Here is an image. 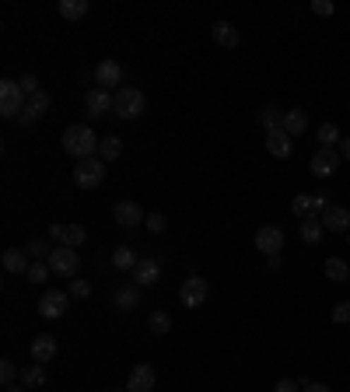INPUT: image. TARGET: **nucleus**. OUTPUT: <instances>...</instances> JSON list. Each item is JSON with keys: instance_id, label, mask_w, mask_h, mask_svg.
<instances>
[{"instance_id": "nucleus-11", "label": "nucleus", "mask_w": 350, "mask_h": 392, "mask_svg": "<svg viewBox=\"0 0 350 392\" xmlns=\"http://www.w3.org/2000/svg\"><path fill=\"white\" fill-rule=\"evenodd\" d=\"M112 217H116L119 228H137V224L147 221L144 210H140V203H133V200H119V203L112 207Z\"/></svg>"}, {"instance_id": "nucleus-10", "label": "nucleus", "mask_w": 350, "mask_h": 392, "mask_svg": "<svg viewBox=\"0 0 350 392\" xmlns=\"http://www.w3.org/2000/svg\"><path fill=\"white\" fill-rule=\"evenodd\" d=\"M337 169H340V154H337L333 147H319V151L312 154V176H315V179H330Z\"/></svg>"}, {"instance_id": "nucleus-29", "label": "nucleus", "mask_w": 350, "mask_h": 392, "mask_svg": "<svg viewBox=\"0 0 350 392\" xmlns=\"http://www.w3.org/2000/svg\"><path fill=\"white\" fill-rule=\"evenodd\" d=\"M60 14L67 21H81L88 14V0H60Z\"/></svg>"}, {"instance_id": "nucleus-18", "label": "nucleus", "mask_w": 350, "mask_h": 392, "mask_svg": "<svg viewBox=\"0 0 350 392\" xmlns=\"http://www.w3.org/2000/svg\"><path fill=\"white\" fill-rule=\"evenodd\" d=\"M46 112H49V95L39 92V95L28 98V105H25V112L18 116V123H21V126H32V123H35L39 116H46Z\"/></svg>"}, {"instance_id": "nucleus-40", "label": "nucleus", "mask_w": 350, "mask_h": 392, "mask_svg": "<svg viewBox=\"0 0 350 392\" xmlns=\"http://www.w3.org/2000/svg\"><path fill=\"white\" fill-rule=\"evenodd\" d=\"M71 298H88V294H91V284H88V281H78V277H74V281H71Z\"/></svg>"}, {"instance_id": "nucleus-49", "label": "nucleus", "mask_w": 350, "mask_h": 392, "mask_svg": "<svg viewBox=\"0 0 350 392\" xmlns=\"http://www.w3.org/2000/svg\"><path fill=\"white\" fill-rule=\"evenodd\" d=\"M347 242H350V231H347Z\"/></svg>"}, {"instance_id": "nucleus-31", "label": "nucleus", "mask_w": 350, "mask_h": 392, "mask_svg": "<svg viewBox=\"0 0 350 392\" xmlns=\"http://www.w3.org/2000/svg\"><path fill=\"white\" fill-rule=\"evenodd\" d=\"M326 277L333 281V284H340V281H350V267L344 259H326Z\"/></svg>"}, {"instance_id": "nucleus-24", "label": "nucleus", "mask_w": 350, "mask_h": 392, "mask_svg": "<svg viewBox=\"0 0 350 392\" xmlns=\"http://www.w3.org/2000/svg\"><path fill=\"white\" fill-rule=\"evenodd\" d=\"M140 263V256L133 252V245H119L116 252H112V267L116 270H123V274H133V267Z\"/></svg>"}, {"instance_id": "nucleus-15", "label": "nucleus", "mask_w": 350, "mask_h": 392, "mask_svg": "<svg viewBox=\"0 0 350 392\" xmlns=\"http://www.w3.org/2000/svg\"><path fill=\"white\" fill-rule=\"evenodd\" d=\"M266 151L273 154V158H291L294 154V137L291 133H284V130H270L266 133Z\"/></svg>"}, {"instance_id": "nucleus-22", "label": "nucleus", "mask_w": 350, "mask_h": 392, "mask_svg": "<svg viewBox=\"0 0 350 392\" xmlns=\"http://www.w3.org/2000/svg\"><path fill=\"white\" fill-rule=\"evenodd\" d=\"M305 126H308V112L305 109H287L284 112V133H291V137H298V133H305Z\"/></svg>"}, {"instance_id": "nucleus-28", "label": "nucleus", "mask_w": 350, "mask_h": 392, "mask_svg": "<svg viewBox=\"0 0 350 392\" xmlns=\"http://www.w3.org/2000/svg\"><path fill=\"white\" fill-rule=\"evenodd\" d=\"M98 158H102V161H116V158H123V140H119V137H102V144H98Z\"/></svg>"}, {"instance_id": "nucleus-33", "label": "nucleus", "mask_w": 350, "mask_h": 392, "mask_svg": "<svg viewBox=\"0 0 350 392\" xmlns=\"http://www.w3.org/2000/svg\"><path fill=\"white\" fill-rule=\"evenodd\" d=\"M340 140H344V137H340V126H337V123H322V126H319V144H322V147H333V144H340Z\"/></svg>"}, {"instance_id": "nucleus-16", "label": "nucleus", "mask_w": 350, "mask_h": 392, "mask_svg": "<svg viewBox=\"0 0 350 392\" xmlns=\"http://www.w3.org/2000/svg\"><path fill=\"white\" fill-rule=\"evenodd\" d=\"M319 221H322V228H326V231H333V235L350 231V210H347V207H337V203H333V207H326V210H322V217H319Z\"/></svg>"}, {"instance_id": "nucleus-6", "label": "nucleus", "mask_w": 350, "mask_h": 392, "mask_svg": "<svg viewBox=\"0 0 350 392\" xmlns=\"http://www.w3.org/2000/svg\"><path fill=\"white\" fill-rule=\"evenodd\" d=\"M207 294H210V284H207L200 274H193L189 281H182V288H179V301H182V308H200V305L207 301Z\"/></svg>"}, {"instance_id": "nucleus-12", "label": "nucleus", "mask_w": 350, "mask_h": 392, "mask_svg": "<svg viewBox=\"0 0 350 392\" xmlns=\"http://www.w3.org/2000/svg\"><path fill=\"white\" fill-rule=\"evenodd\" d=\"M67 301H71V294L67 291H49L42 294V301H39V315H46V319H64L67 315Z\"/></svg>"}, {"instance_id": "nucleus-42", "label": "nucleus", "mask_w": 350, "mask_h": 392, "mask_svg": "<svg viewBox=\"0 0 350 392\" xmlns=\"http://www.w3.org/2000/svg\"><path fill=\"white\" fill-rule=\"evenodd\" d=\"M273 392H301V386H298L294 379H280V382L273 386Z\"/></svg>"}, {"instance_id": "nucleus-21", "label": "nucleus", "mask_w": 350, "mask_h": 392, "mask_svg": "<svg viewBox=\"0 0 350 392\" xmlns=\"http://www.w3.org/2000/svg\"><path fill=\"white\" fill-rule=\"evenodd\" d=\"M56 357V340L53 336H35L32 340V361L35 365H49Z\"/></svg>"}, {"instance_id": "nucleus-20", "label": "nucleus", "mask_w": 350, "mask_h": 392, "mask_svg": "<svg viewBox=\"0 0 350 392\" xmlns=\"http://www.w3.org/2000/svg\"><path fill=\"white\" fill-rule=\"evenodd\" d=\"M4 270H7V274H25V277H28V270H32L28 252H25V249H4Z\"/></svg>"}, {"instance_id": "nucleus-41", "label": "nucleus", "mask_w": 350, "mask_h": 392, "mask_svg": "<svg viewBox=\"0 0 350 392\" xmlns=\"http://www.w3.org/2000/svg\"><path fill=\"white\" fill-rule=\"evenodd\" d=\"M312 11L322 14V18H330V14L337 11V4H333V0H312Z\"/></svg>"}, {"instance_id": "nucleus-13", "label": "nucleus", "mask_w": 350, "mask_h": 392, "mask_svg": "<svg viewBox=\"0 0 350 392\" xmlns=\"http://www.w3.org/2000/svg\"><path fill=\"white\" fill-rule=\"evenodd\" d=\"M112 102H116V95H112V92H105V88H91V92L85 95L88 119H102L105 112H112Z\"/></svg>"}, {"instance_id": "nucleus-3", "label": "nucleus", "mask_w": 350, "mask_h": 392, "mask_svg": "<svg viewBox=\"0 0 350 392\" xmlns=\"http://www.w3.org/2000/svg\"><path fill=\"white\" fill-rule=\"evenodd\" d=\"M25 105H28V95L21 92V85L18 81H0V112L7 116V119H18L21 112H25Z\"/></svg>"}, {"instance_id": "nucleus-2", "label": "nucleus", "mask_w": 350, "mask_h": 392, "mask_svg": "<svg viewBox=\"0 0 350 392\" xmlns=\"http://www.w3.org/2000/svg\"><path fill=\"white\" fill-rule=\"evenodd\" d=\"M144 109H147V98H144V92H140V88L123 85V88L116 92L112 116H119V119H137V116H144Z\"/></svg>"}, {"instance_id": "nucleus-26", "label": "nucleus", "mask_w": 350, "mask_h": 392, "mask_svg": "<svg viewBox=\"0 0 350 392\" xmlns=\"http://www.w3.org/2000/svg\"><path fill=\"white\" fill-rule=\"evenodd\" d=\"M21 386H25V389L46 386V365H28V368H21Z\"/></svg>"}, {"instance_id": "nucleus-7", "label": "nucleus", "mask_w": 350, "mask_h": 392, "mask_svg": "<svg viewBox=\"0 0 350 392\" xmlns=\"http://www.w3.org/2000/svg\"><path fill=\"white\" fill-rule=\"evenodd\" d=\"M123 78H126V71H123V63H116V60H102L98 67H95V81H98V88H105V92H119L123 88Z\"/></svg>"}, {"instance_id": "nucleus-47", "label": "nucleus", "mask_w": 350, "mask_h": 392, "mask_svg": "<svg viewBox=\"0 0 350 392\" xmlns=\"http://www.w3.org/2000/svg\"><path fill=\"white\" fill-rule=\"evenodd\" d=\"M4 392H28V389H25V386L18 382V386H7V389H4Z\"/></svg>"}, {"instance_id": "nucleus-34", "label": "nucleus", "mask_w": 350, "mask_h": 392, "mask_svg": "<svg viewBox=\"0 0 350 392\" xmlns=\"http://www.w3.org/2000/svg\"><path fill=\"white\" fill-rule=\"evenodd\" d=\"M25 252H28V256H35V259H39V263H42V256H46V259H49V252H53V249H49V245H46V242H42V238H32V242H28V245H25Z\"/></svg>"}, {"instance_id": "nucleus-4", "label": "nucleus", "mask_w": 350, "mask_h": 392, "mask_svg": "<svg viewBox=\"0 0 350 392\" xmlns=\"http://www.w3.org/2000/svg\"><path fill=\"white\" fill-rule=\"evenodd\" d=\"M78 267H81V256H78V249L56 245V249L49 252V270H53L56 277H64V281H74V277H78Z\"/></svg>"}, {"instance_id": "nucleus-44", "label": "nucleus", "mask_w": 350, "mask_h": 392, "mask_svg": "<svg viewBox=\"0 0 350 392\" xmlns=\"http://www.w3.org/2000/svg\"><path fill=\"white\" fill-rule=\"evenodd\" d=\"M266 267H270V270H280L284 259H280V256H266Z\"/></svg>"}, {"instance_id": "nucleus-5", "label": "nucleus", "mask_w": 350, "mask_h": 392, "mask_svg": "<svg viewBox=\"0 0 350 392\" xmlns=\"http://www.w3.org/2000/svg\"><path fill=\"white\" fill-rule=\"evenodd\" d=\"M102 179H105V161H102V158H85V161H78V169H74L78 190H98Z\"/></svg>"}, {"instance_id": "nucleus-1", "label": "nucleus", "mask_w": 350, "mask_h": 392, "mask_svg": "<svg viewBox=\"0 0 350 392\" xmlns=\"http://www.w3.org/2000/svg\"><path fill=\"white\" fill-rule=\"evenodd\" d=\"M98 144H102V137H98L88 123H74V126L64 130V151H67L71 158H78V161L95 158V154H98Z\"/></svg>"}, {"instance_id": "nucleus-43", "label": "nucleus", "mask_w": 350, "mask_h": 392, "mask_svg": "<svg viewBox=\"0 0 350 392\" xmlns=\"http://www.w3.org/2000/svg\"><path fill=\"white\" fill-rule=\"evenodd\" d=\"M64 231H67V224H49V238L64 242Z\"/></svg>"}, {"instance_id": "nucleus-30", "label": "nucleus", "mask_w": 350, "mask_h": 392, "mask_svg": "<svg viewBox=\"0 0 350 392\" xmlns=\"http://www.w3.org/2000/svg\"><path fill=\"white\" fill-rule=\"evenodd\" d=\"M88 238V231L81 228V224H67V231H64V242L60 245H67V249H81Z\"/></svg>"}, {"instance_id": "nucleus-25", "label": "nucleus", "mask_w": 350, "mask_h": 392, "mask_svg": "<svg viewBox=\"0 0 350 392\" xmlns=\"http://www.w3.org/2000/svg\"><path fill=\"white\" fill-rule=\"evenodd\" d=\"M140 305V288L137 284H123L119 291H116V308L119 312H133Z\"/></svg>"}, {"instance_id": "nucleus-45", "label": "nucleus", "mask_w": 350, "mask_h": 392, "mask_svg": "<svg viewBox=\"0 0 350 392\" xmlns=\"http://www.w3.org/2000/svg\"><path fill=\"white\" fill-rule=\"evenodd\" d=\"M301 392H330V386H319V382H312V386H305Z\"/></svg>"}, {"instance_id": "nucleus-27", "label": "nucleus", "mask_w": 350, "mask_h": 392, "mask_svg": "<svg viewBox=\"0 0 350 392\" xmlns=\"http://www.w3.org/2000/svg\"><path fill=\"white\" fill-rule=\"evenodd\" d=\"M260 126L270 133V130H280L284 126V109H277V105H262L260 109Z\"/></svg>"}, {"instance_id": "nucleus-39", "label": "nucleus", "mask_w": 350, "mask_h": 392, "mask_svg": "<svg viewBox=\"0 0 350 392\" xmlns=\"http://www.w3.org/2000/svg\"><path fill=\"white\" fill-rule=\"evenodd\" d=\"M333 322H337V326L350 322V301H337V308H333Z\"/></svg>"}, {"instance_id": "nucleus-46", "label": "nucleus", "mask_w": 350, "mask_h": 392, "mask_svg": "<svg viewBox=\"0 0 350 392\" xmlns=\"http://www.w3.org/2000/svg\"><path fill=\"white\" fill-rule=\"evenodd\" d=\"M340 154H344V158H350V137H344V140H340Z\"/></svg>"}, {"instance_id": "nucleus-8", "label": "nucleus", "mask_w": 350, "mask_h": 392, "mask_svg": "<svg viewBox=\"0 0 350 392\" xmlns=\"http://www.w3.org/2000/svg\"><path fill=\"white\" fill-rule=\"evenodd\" d=\"M330 203H326V193H301L291 200V210L305 221V217H322V210H326Z\"/></svg>"}, {"instance_id": "nucleus-37", "label": "nucleus", "mask_w": 350, "mask_h": 392, "mask_svg": "<svg viewBox=\"0 0 350 392\" xmlns=\"http://www.w3.org/2000/svg\"><path fill=\"white\" fill-rule=\"evenodd\" d=\"M14 379H18V368H14L11 361H0V382H4V389L14 386Z\"/></svg>"}, {"instance_id": "nucleus-38", "label": "nucleus", "mask_w": 350, "mask_h": 392, "mask_svg": "<svg viewBox=\"0 0 350 392\" xmlns=\"http://www.w3.org/2000/svg\"><path fill=\"white\" fill-rule=\"evenodd\" d=\"M144 224H147V231H155V235H162V231L169 228V221H165V214H151V217H147Z\"/></svg>"}, {"instance_id": "nucleus-32", "label": "nucleus", "mask_w": 350, "mask_h": 392, "mask_svg": "<svg viewBox=\"0 0 350 392\" xmlns=\"http://www.w3.org/2000/svg\"><path fill=\"white\" fill-rule=\"evenodd\" d=\"M147 329H151L155 336H165V333L172 329V319H169V312H151V319H147Z\"/></svg>"}, {"instance_id": "nucleus-9", "label": "nucleus", "mask_w": 350, "mask_h": 392, "mask_svg": "<svg viewBox=\"0 0 350 392\" xmlns=\"http://www.w3.org/2000/svg\"><path fill=\"white\" fill-rule=\"evenodd\" d=\"M162 281V259L158 256H140V263L133 267V284L137 288H151Z\"/></svg>"}, {"instance_id": "nucleus-23", "label": "nucleus", "mask_w": 350, "mask_h": 392, "mask_svg": "<svg viewBox=\"0 0 350 392\" xmlns=\"http://www.w3.org/2000/svg\"><path fill=\"white\" fill-rule=\"evenodd\" d=\"M322 231H326V228H322V221H319V217H305V221H301V228H298V235H301V242H305V245H319V242H322Z\"/></svg>"}, {"instance_id": "nucleus-35", "label": "nucleus", "mask_w": 350, "mask_h": 392, "mask_svg": "<svg viewBox=\"0 0 350 392\" xmlns=\"http://www.w3.org/2000/svg\"><path fill=\"white\" fill-rule=\"evenodd\" d=\"M49 274H53V270H49V263H32L28 281H32V284H46V281H49Z\"/></svg>"}, {"instance_id": "nucleus-19", "label": "nucleus", "mask_w": 350, "mask_h": 392, "mask_svg": "<svg viewBox=\"0 0 350 392\" xmlns=\"http://www.w3.org/2000/svg\"><path fill=\"white\" fill-rule=\"evenodd\" d=\"M210 35H214V42L224 46V49H235V46H239V28H235L231 21H214Z\"/></svg>"}, {"instance_id": "nucleus-48", "label": "nucleus", "mask_w": 350, "mask_h": 392, "mask_svg": "<svg viewBox=\"0 0 350 392\" xmlns=\"http://www.w3.org/2000/svg\"><path fill=\"white\" fill-rule=\"evenodd\" d=\"M109 392H130V389H109Z\"/></svg>"}, {"instance_id": "nucleus-36", "label": "nucleus", "mask_w": 350, "mask_h": 392, "mask_svg": "<svg viewBox=\"0 0 350 392\" xmlns=\"http://www.w3.org/2000/svg\"><path fill=\"white\" fill-rule=\"evenodd\" d=\"M18 85H21V92H25L28 98L39 95V78H35V74H21V78H18Z\"/></svg>"}, {"instance_id": "nucleus-14", "label": "nucleus", "mask_w": 350, "mask_h": 392, "mask_svg": "<svg viewBox=\"0 0 350 392\" xmlns=\"http://www.w3.org/2000/svg\"><path fill=\"white\" fill-rule=\"evenodd\" d=\"M256 249L266 252V256H277L284 249V231L277 224H262L260 231H256Z\"/></svg>"}, {"instance_id": "nucleus-17", "label": "nucleus", "mask_w": 350, "mask_h": 392, "mask_svg": "<svg viewBox=\"0 0 350 392\" xmlns=\"http://www.w3.org/2000/svg\"><path fill=\"white\" fill-rule=\"evenodd\" d=\"M155 368L151 365H133V372H130V379H126V389L130 392H151L155 389Z\"/></svg>"}]
</instances>
